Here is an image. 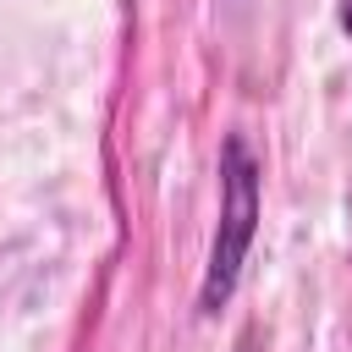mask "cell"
Wrapping results in <instances>:
<instances>
[{
	"label": "cell",
	"instance_id": "1",
	"mask_svg": "<svg viewBox=\"0 0 352 352\" xmlns=\"http://www.w3.org/2000/svg\"><path fill=\"white\" fill-rule=\"evenodd\" d=\"M253 236H258V160H253L248 138L231 132L226 148H220V226H214L204 286H198V308L204 314H214L236 292L242 264L253 253Z\"/></svg>",
	"mask_w": 352,
	"mask_h": 352
},
{
	"label": "cell",
	"instance_id": "2",
	"mask_svg": "<svg viewBox=\"0 0 352 352\" xmlns=\"http://www.w3.org/2000/svg\"><path fill=\"white\" fill-rule=\"evenodd\" d=\"M231 352H258V346H253V330H242V336H236V346H231Z\"/></svg>",
	"mask_w": 352,
	"mask_h": 352
},
{
	"label": "cell",
	"instance_id": "3",
	"mask_svg": "<svg viewBox=\"0 0 352 352\" xmlns=\"http://www.w3.org/2000/svg\"><path fill=\"white\" fill-rule=\"evenodd\" d=\"M341 33L352 38V0H341Z\"/></svg>",
	"mask_w": 352,
	"mask_h": 352
}]
</instances>
